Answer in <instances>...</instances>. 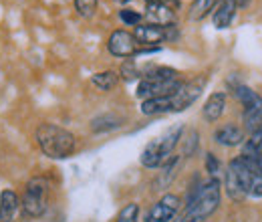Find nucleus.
I'll return each mask as SVG.
<instances>
[{"label": "nucleus", "instance_id": "1", "mask_svg": "<svg viewBox=\"0 0 262 222\" xmlns=\"http://www.w3.org/2000/svg\"><path fill=\"white\" fill-rule=\"evenodd\" d=\"M34 137L40 152L51 159H67L77 150V137L69 129L55 124H40L34 131Z\"/></svg>", "mask_w": 262, "mask_h": 222}, {"label": "nucleus", "instance_id": "2", "mask_svg": "<svg viewBox=\"0 0 262 222\" xmlns=\"http://www.w3.org/2000/svg\"><path fill=\"white\" fill-rule=\"evenodd\" d=\"M220 198H222V186L218 178L208 180L206 184L200 186L198 194L186 204V210L182 214V218L186 222H204L208 220L220 206Z\"/></svg>", "mask_w": 262, "mask_h": 222}, {"label": "nucleus", "instance_id": "3", "mask_svg": "<svg viewBox=\"0 0 262 222\" xmlns=\"http://www.w3.org/2000/svg\"><path fill=\"white\" fill-rule=\"evenodd\" d=\"M49 196H51V182L45 176H33L23 194V214L27 218H40L49 208Z\"/></svg>", "mask_w": 262, "mask_h": 222}, {"label": "nucleus", "instance_id": "4", "mask_svg": "<svg viewBox=\"0 0 262 222\" xmlns=\"http://www.w3.org/2000/svg\"><path fill=\"white\" fill-rule=\"evenodd\" d=\"M224 188L232 202H242L248 196V168L242 156L230 159L224 176Z\"/></svg>", "mask_w": 262, "mask_h": 222}, {"label": "nucleus", "instance_id": "5", "mask_svg": "<svg viewBox=\"0 0 262 222\" xmlns=\"http://www.w3.org/2000/svg\"><path fill=\"white\" fill-rule=\"evenodd\" d=\"M133 36L137 38L139 45H160L164 41H176L178 38V29L176 25L167 27H156V25H137Z\"/></svg>", "mask_w": 262, "mask_h": 222}, {"label": "nucleus", "instance_id": "6", "mask_svg": "<svg viewBox=\"0 0 262 222\" xmlns=\"http://www.w3.org/2000/svg\"><path fill=\"white\" fill-rule=\"evenodd\" d=\"M180 196L178 194H164L145 214V222H171L180 210Z\"/></svg>", "mask_w": 262, "mask_h": 222}, {"label": "nucleus", "instance_id": "7", "mask_svg": "<svg viewBox=\"0 0 262 222\" xmlns=\"http://www.w3.org/2000/svg\"><path fill=\"white\" fill-rule=\"evenodd\" d=\"M107 49H109V53H111L113 57L129 59L133 55H137L139 43H137V38H135L129 31L119 29V31L111 32V36H109V41H107Z\"/></svg>", "mask_w": 262, "mask_h": 222}, {"label": "nucleus", "instance_id": "8", "mask_svg": "<svg viewBox=\"0 0 262 222\" xmlns=\"http://www.w3.org/2000/svg\"><path fill=\"white\" fill-rule=\"evenodd\" d=\"M206 85V77H196L188 83H182V87L171 95L173 101V111H184L188 109L198 97L202 95V89Z\"/></svg>", "mask_w": 262, "mask_h": 222}, {"label": "nucleus", "instance_id": "9", "mask_svg": "<svg viewBox=\"0 0 262 222\" xmlns=\"http://www.w3.org/2000/svg\"><path fill=\"white\" fill-rule=\"evenodd\" d=\"M180 87H182L180 79H173V81H147V79H141L139 85H137L135 95L145 101V99H151V97L173 95Z\"/></svg>", "mask_w": 262, "mask_h": 222}, {"label": "nucleus", "instance_id": "10", "mask_svg": "<svg viewBox=\"0 0 262 222\" xmlns=\"http://www.w3.org/2000/svg\"><path fill=\"white\" fill-rule=\"evenodd\" d=\"M143 16L147 25H156V27H167L173 25L176 21V12L169 8V4H147Z\"/></svg>", "mask_w": 262, "mask_h": 222}, {"label": "nucleus", "instance_id": "11", "mask_svg": "<svg viewBox=\"0 0 262 222\" xmlns=\"http://www.w3.org/2000/svg\"><path fill=\"white\" fill-rule=\"evenodd\" d=\"M214 139L226 148L240 146V144H244V129L236 124H224L214 131Z\"/></svg>", "mask_w": 262, "mask_h": 222}, {"label": "nucleus", "instance_id": "12", "mask_svg": "<svg viewBox=\"0 0 262 222\" xmlns=\"http://www.w3.org/2000/svg\"><path fill=\"white\" fill-rule=\"evenodd\" d=\"M224 109H226V93H224V91H216V93H212V95L208 97V101H206L202 113H204V119H206V122L216 124V122L222 117Z\"/></svg>", "mask_w": 262, "mask_h": 222}, {"label": "nucleus", "instance_id": "13", "mask_svg": "<svg viewBox=\"0 0 262 222\" xmlns=\"http://www.w3.org/2000/svg\"><path fill=\"white\" fill-rule=\"evenodd\" d=\"M141 166L143 168H149V170H156V168H162L165 162V156H164V150H162V144H160V139H154V142H149L145 148H143V152H141Z\"/></svg>", "mask_w": 262, "mask_h": 222}, {"label": "nucleus", "instance_id": "14", "mask_svg": "<svg viewBox=\"0 0 262 222\" xmlns=\"http://www.w3.org/2000/svg\"><path fill=\"white\" fill-rule=\"evenodd\" d=\"M20 208V198L14 190H2L0 194V222H12Z\"/></svg>", "mask_w": 262, "mask_h": 222}, {"label": "nucleus", "instance_id": "15", "mask_svg": "<svg viewBox=\"0 0 262 222\" xmlns=\"http://www.w3.org/2000/svg\"><path fill=\"white\" fill-rule=\"evenodd\" d=\"M141 113L143 115H162V113H171L173 111V101L171 95L167 97H151L141 101Z\"/></svg>", "mask_w": 262, "mask_h": 222}, {"label": "nucleus", "instance_id": "16", "mask_svg": "<svg viewBox=\"0 0 262 222\" xmlns=\"http://www.w3.org/2000/svg\"><path fill=\"white\" fill-rule=\"evenodd\" d=\"M236 0H222L218 10L214 12V27L216 29H228L234 14H236Z\"/></svg>", "mask_w": 262, "mask_h": 222}, {"label": "nucleus", "instance_id": "17", "mask_svg": "<svg viewBox=\"0 0 262 222\" xmlns=\"http://www.w3.org/2000/svg\"><path fill=\"white\" fill-rule=\"evenodd\" d=\"M180 156H171V158L165 162L164 166H162V172H160V176H158V180H156V186H158V190H165L169 184H171V180L176 178V174H178V168H180Z\"/></svg>", "mask_w": 262, "mask_h": 222}, {"label": "nucleus", "instance_id": "18", "mask_svg": "<svg viewBox=\"0 0 262 222\" xmlns=\"http://www.w3.org/2000/svg\"><path fill=\"white\" fill-rule=\"evenodd\" d=\"M123 126V117L115 115V113H105V115H99L91 122V129L95 133H103V131H111V129H117V127Z\"/></svg>", "mask_w": 262, "mask_h": 222}, {"label": "nucleus", "instance_id": "19", "mask_svg": "<svg viewBox=\"0 0 262 222\" xmlns=\"http://www.w3.org/2000/svg\"><path fill=\"white\" fill-rule=\"evenodd\" d=\"M178 71L171 69V67H151L147 71L141 73V79H147V81H173L178 79Z\"/></svg>", "mask_w": 262, "mask_h": 222}, {"label": "nucleus", "instance_id": "20", "mask_svg": "<svg viewBox=\"0 0 262 222\" xmlns=\"http://www.w3.org/2000/svg\"><path fill=\"white\" fill-rule=\"evenodd\" d=\"M91 83L97 87L99 91H111L115 85H117V73L115 71H101L95 73Z\"/></svg>", "mask_w": 262, "mask_h": 222}, {"label": "nucleus", "instance_id": "21", "mask_svg": "<svg viewBox=\"0 0 262 222\" xmlns=\"http://www.w3.org/2000/svg\"><path fill=\"white\" fill-rule=\"evenodd\" d=\"M234 95L240 99V103L244 105V109H250V107H254V105H258L262 99L252 89H248V87H244V85H238L236 89H234Z\"/></svg>", "mask_w": 262, "mask_h": 222}, {"label": "nucleus", "instance_id": "22", "mask_svg": "<svg viewBox=\"0 0 262 222\" xmlns=\"http://www.w3.org/2000/svg\"><path fill=\"white\" fill-rule=\"evenodd\" d=\"M218 0H194L192 6H190V18L192 21H202L216 4Z\"/></svg>", "mask_w": 262, "mask_h": 222}, {"label": "nucleus", "instance_id": "23", "mask_svg": "<svg viewBox=\"0 0 262 222\" xmlns=\"http://www.w3.org/2000/svg\"><path fill=\"white\" fill-rule=\"evenodd\" d=\"M115 222H139V206H137L135 202L125 204V206L119 210Z\"/></svg>", "mask_w": 262, "mask_h": 222}, {"label": "nucleus", "instance_id": "24", "mask_svg": "<svg viewBox=\"0 0 262 222\" xmlns=\"http://www.w3.org/2000/svg\"><path fill=\"white\" fill-rule=\"evenodd\" d=\"M99 0H75V10L83 16V18H91L97 12Z\"/></svg>", "mask_w": 262, "mask_h": 222}, {"label": "nucleus", "instance_id": "25", "mask_svg": "<svg viewBox=\"0 0 262 222\" xmlns=\"http://www.w3.org/2000/svg\"><path fill=\"white\" fill-rule=\"evenodd\" d=\"M121 77L125 79V81H133V79H137V77H141V73H139V69H137V65L133 63L131 59H125V63L121 65Z\"/></svg>", "mask_w": 262, "mask_h": 222}, {"label": "nucleus", "instance_id": "26", "mask_svg": "<svg viewBox=\"0 0 262 222\" xmlns=\"http://www.w3.org/2000/svg\"><path fill=\"white\" fill-rule=\"evenodd\" d=\"M119 18H121V23H125V25H129V27H137V25L141 23V14L135 12V10H131V8L119 10Z\"/></svg>", "mask_w": 262, "mask_h": 222}, {"label": "nucleus", "instance_id": "27", "mask_svg": "<svg viewBox=\"0 0 262 222\" xmlns=\"http://www.w3.org/2000/svg\"><path fill=\"white\" fill-rule=\"evenodd\" d=\"M220 168H222L220 159L216 158L212 152H208V154H206V172H208L212 178H216V174L220 172Z\"/></svg>", "mask_w": 262, "mask_h": 222}, {"label": "nucleus", "instance_id": "28", "mask_svg": "<svg viewBox=\"0 0 262 222\" xmlns=\"http://www.w3.org/2000/svg\"><path fill=\"white\" fill-rule=\"evenodd\" d=\"M196 144H198V133L196 131H190V139L184 146V156H192L194 150H196Z\"/></svg>", "mask_w": 262, "mask_h": 222}, {"label": "nucleus", "instance_id": "29", "mask_svg": "<svg viewBox=\"0 0 262 222\" xmlns=\"http://www.w3.org/2000/svg\"><path fill=\"white\" fill-rule=\"evenodd\" d=\"M147 4H167V0H145Z\"/></svg>", "mask_w": 262, "mask_h": 222}, {"label": "nucleus", "instance_id": "30", "mask_svg": "<svg viewBox=\"0 0 262 222\" xmlns=\"http://www.w3.org/2000/svg\"><path fill=\"white\" fill-rule=\"evenodd\" d=\"M250 0H236V6H246Z\"/></svg>", "mask_w": 262, "mask_h": 222}, {"label": "nucleus", "instance_id": "31", "mask_svg": "<svg viewBox=\"0 0 262 222\" xmlns=\"http://www.w3.org/2000/svg\"><path fill=\"white\" fill-rule=\"evenodd\" d=\"M117 2H121V4H125V2H129V0H117Z\"/></svg>", "mask_w": 262, "mask_h": 222}]
</instances>
